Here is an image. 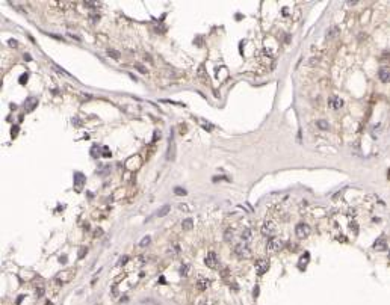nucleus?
Wrapping results in <instances>:
<instances>
[{
  "label": "nucleus",
  "mask_w": 390,
  "mask_h": 305,
  "mask_svg": "<svg viewBox=\"0 0 390 305\" xmlns=\"http://www.w3.org/2000/svg\"><path fill=\"white\" fill-rule=\"evenodd\" d=\"M283 245L284 243L280 237H271L266 243V249H268V252H278L283 248Z\"/></svg>",
  "instance_id": "nucleus-1"
},
{
  "label": "nucleus",
  "mask_w": 390,
  "mask_h": 305,
  "mask_svg": "<svg viewBox=\"0 0 390 305\" xmlns=\"http://www.w3.org/2000/svg\"><path fill=\"white\" fill-rule=\"evenodd\" d=\"M277 231V225L274 221H265L263 225H262V234L263 236H274Z\"/></svg>",
  "instance_id": "nucleus-2"
},
{
  "label": "nucleus",
  "mask_w": 390,
  "mask_h": 305,
  "mask_svg": "<svg viewBox=\"0 0 390 305\" xmlns=\"http://www.w3.org/2000/svg\"><path fill=\"white\" fill-rule=\"evenodd\" d=\"M235 254H236L239 258H242V260L251 257V251H250V248L246 246V245H238L235 248Z\"/></svg>",
  "instance_id": "nucleus-3"
},
{
  "label": "nucleus",
  "mask_w": 390,
  "mask_h": 305,
  "mask_svg": "<svg viewBox=\"0 0 390 305\" xmlns=\"http://www.w3.org/2000/svg\"><path fill=\"white\" fill-rule=\"evenodd\" d=\"M310 227L307 225V224H304V222H301V224H298L296 227H295V233H296V236L300 237V239H304V237H307L308 234H310Z\"/></svg>",
  "instance_id": "nucleus-4"
},
{
  "label": "nucleus",
  "mask_w": 390,
  "mask_h": 305,
  "mask_svg": "<svg viewBox=\"0 0 390 305\" xmlns=\"http://www.w3.org/2000/svg\"><path fill=\"white\" fill-rule=\"evenodd\" d=\"M256 269H257V273L259 275L266 273L268 269H269V260H266V258H259L256 261Z\"/></svg>",
  "instance_id": "nucleus-5"
},
{
  "label": "nucleus",
  "mask_w": 390,
  "mask_h": 305,
  "mask_svg": "<svg viewBox=\"0 0 390 305\" xmlns=\"http://www.w3.org/2000/svg\"><path fill=\"white\" fill-rule=\"evenodd\" d=\"M85 181H86V178H85V175L82 172H76L74 174V189L77 190V192L82 190V187L85 186Z\"/></svg>",
  "instance_id": "nucleus-6"
},
{
  "label": "nucleus",
  "mask_w": 390,
  "mask_h": 305,
  "mask_svg": "<svg viewBox=\"0 0 390 305\" xmlns=\"http://www.w3.org/2000/svg\"><path fill=\"white\" fill-rule=\"evenodd\" d=\"M206 264L209 266L210 269H216L218 268V258H216V254L213 251H210L206 255Z\"/></svg>",
  "instance_id": "nucleus-7"
},
{
  "label": "nucleus",
  "mask_w": 390,
  "mask_h": 305,
  "mask_svg": "<svg viewBox=\"0 0 390 305\" xmlns=\"http://www.w3.org/2000/svg\"><path fill=\"white\" fill-rule=\"evenodd\" d=\"M378 77H380L381 82L389 83V82H390V68H387V67L380 68V70H378Z\"/></svg>",
  "instance_id": "nucleus-8"
},
{
  "label": "nucleus",
  "mask_w": 390,
  "mask_h": 305,
  "mask_svg": "<svg viewBox=\"0 0 390 305\" xmlns=\"http://www.w3.org/2000/svg\"><path fill=\"white\" fill-rule=\"evenodd\" d=\"M328 104H330L333 109H340V107L343 106V101H342V98H339V97L333 95V97L328 100Z\"/></svg>",
  "instance_id": "nucleus-9"
},
{
  "label": "nucleus",
  "mask_w": 390,
  "mask_h": 305,
  "mask_svg": "<svg viewBox=\"0 0 390 305\" xmlns=\"http://www.w3.org/2000/svg\"><path fill=\"white\" fill-rule=\"evenodd\" d=\"M166 159H168V160H173V159H174V139H173V132H171L170 142H168V152H166Z\"/></svg>",
  "instance_id": "nucleus-10"
},
{
  "label": "nucleus",
  "mask_w": 390,
  "mask_h": 305,
  "mask_svg": "<svg viewBox=\"0 0 390 305\" xmlns=\"http://www.w3.org/2000/svg\"><path fill=\"white\" fill-rule=\"evenodd\" d=\"M36 104H38V100L36 98H29L27 101H26L24 107H26V110H27V112H32L36 107Z\"/></svg>",
  "instance_id": "nucleus-11"
},
{
  "label": "nucleus",
  "mask_w": 390,
  "mask_h": 305,
  "mask_svg": "<svg viewBox=\"0 0 390 305\" xmlns=\"http://www.w3.org/2000/svg\"><path fill=\"white\" fill-rule=\"evenodd\" d=\"M210 286V279H200V281H197V288L200 291H204L206 288H209Z\"/></svg>",
  "instance_id": "nucleus-12"
},
{
  "label": "nucleus",
  "mask_w": 390,
  "mask_h": 305,
  "mask_svg": "<svg viewBox=\"0 0 390 305\" xmlns=\"http://www.w3.org/2000/svg\"><path fill=\"white\" fill-rule=\"evenodd\" d=\"M386 246H387V243H386V239H384V237H380V239L373 243V248H375V249H380V251L386 249Z\"/></svg>",
  "instance_id": "nucleus-13"
},
{
  "label": "nucleus",
  "mask_w": 390,
  "mask_h": 305,
  "mask_svg": "<svg viewBox=\"0 0 390 305\" xmlns=\"http://www.w3.org/2000/svg\"><path fill=\"white\" fill-rule=\"evenodd\" d=\"M308 257H310V254H308V252L303 254V257H301L300 263H298V268H300V269H304V266H307V263H308Z\"/></svg>",
  "instance_id": "nucleus-14"
},
{
  "label": "nucleus",
  "mask_w": 390,
  "mask_h": 305,
  "mask_svg": "<svg viewBox=\"0 0 390 305\" xmlns=\"http://www.w3.org/2000/svg\"><path fill=\"white\" fill-rule=\"evenodd\" d=\"M181 227H183L185 231H189V230H192V228H194V221L192 219H185L183 224H181Z\"/></svg>",
  "instance_id": "nucleus-15"
},
{
  "label": "nucleus",
  "mask_w": 390,
  "mask_h": 305,
  "mask_svg": "<svg viewBox=\"0 0 390 305\" xmlns=\"http://www.w3.org/2000/svg\"><path fill=\"white\" fill-rule=\"evenodd\" d=\"M197 76H198V77H200L203 82H206L207 74H206V68H204V65H201V67L198 68V71H197Z\"/></svg>",
  "instance_id": "nucleus-16"
},
{
  "label": "nucleus",
  "mask_w": 390,
  "mask_h": 305,
  "mask_svg": "<svg viewBox=\"0 0 390 305\" xmlns=\"http://www.w3.org/2000/svg\"><path fill=\"white\" fill-rule=\"evenodd\" d=\"M170 210H171V207H170V206H163V207H160V209H159V211H157V216H159V218H162V216H165V214H168V213H170Z\"/></svg>",
  "instance_id": "nucleus-17"
},
{
  "label": "nucleus",
  "mask_w": 390,
  "mask_h": 305,
  "mask_svg": "<svg viewBox=\"0 0 390 305\" xmlns=\"http://www.w3.org/2000/svg\"><path fill=\"white\" fill-rule=\"evenodd\" d=\"M150 242H151V237H150V236H145L144 239H142V240H141V243H139V246H141V248H145V246H147V245H148Z\"/></svg>",
  "instance_id": "nucleus-18"
},
{
  "label": "nucleus",
  "mask_w": 390,
  "mask_h": 305,
  "mask_svg": "<svg viewBox=\"0 0 390 305\" xmlns=\"http://www.w3.org/2000/svg\"><path fill=\"white\" fill-rule=\"evenodd\" d=\"M174 194H176V195H180V196H185V195H186V189H181V187H174Z\"/></svg>",
  "instance_id": "nucleus-19"
},
{
  "label": "nucleus",
  "mask_w": 390,
  "mask_h": 305,
  "mask_svg": "<svg viewBox=\"0 0 390 305\" xmlns=\"http://www.w3.org/2000/svg\"><path fill=\"white\" fill-rule=\"evenodd\" d=\"M44 291H46L44 286H40V287H36L35 293H36V296H38V298H41V296H44Z\"/></svg>",
  "instance_id": "nucleus-20"
},
{
  "label": "nucleus",
  "mask_w": 390,
  "mask_h": 305,
  "mask_svg": "<svg viewBox=\"0 0 390 305\" xmlns=\"http://www.w3.org/2000/svg\"><path fill=\"white\" fill-rule=\"evenodd\" d=\"M318 127H319V129H322V130H327L328 129V122L324 121V119H319L318 121Z\"/></svg>",
  "instance_id": "nucleus-21"
},
{
  "label": "nucleus",
  "mask_w": 390,
  "mask_h": 305,
  "mask_svg": "<svg viewBox=\"0 0 390 305\" xmlns=\"http://www.w3.org/2000/svg\"><path fill=\"white\" fill-rule=\"evenodd\" d=\"M242 239H243V240H250V239H251V230H248V228H246V230H243V233H242Z\"/></svg>",
  "instance_id": "nucleus-22"
},
{
  "label": "nucleus",
  "mask_w": 390,
  "mask_h": 305,
  "mask_svg": "<svg viewBox=\"0 0 390 305\" xmlns=\"http://www.w3.org/2000/svg\"><path fill=\"white\" fill-rule=\"evenodd\" d=\"M233 237H235V236H233V231H231V230L225 231V236H224L225 242H231V240H233Z\"/></svg>",
  "instance_id": "nucleus-23"
},
{
  "label": "nucleus",
  "mask_w": 390,
  "mask_h": 305,
  "mask_svg": "<svg viewBox=\"0 0 390 305\" xmlns=\"http://www.w3.org/2000/svg\"><path fill=\"white\" fill-rule=\"evenodd\" d=\"M200 122L203 124V127H204L206 130H212V129H213V127H212V124H210V122H207L206 119H200Z\"/></svg>",
  "instance_id": "nucleus-24"
},
{
  "label": "nucleus",
  "mask_w": 390,
  "mask_h": 305,
  "mask_svg": "<svg viewBox=\"0 0 390 305\" xmlns=\"http://www.w3.org/2000/svg\"><path fill=\"white\" fill-rule=\"evenodd\" d=\"M86 252H88V246H83V248H80V251H79V258H83Z\"/></svg>",
  "instance_id": "nucleus-25"
},
{
  "label": "nucleus",
  "mask_w": 390,
  "mask_h": 305,
  "mask_svg": "<svg viewBox=\"0 0 390 305\" xmlns=\"http://www.w3.org/2000/svg\"><path fill=\"white\" fill-rule=\"evenodd\" d=\"M109 56H110V58H115V59H118V58H120V53H118V52H115V50H109Z\"/></svg>",
  "instance_id": "nucleus-26"
},
{
  "label": "nucleus",
  "mask_w": 390,
  "mask_h": 305,
  "mask_svg": "<svg viewBox=\"0 0 390 305\" xmlns=\"http://www.w3.org/2000/svg\"><path fill=\"white\" fill-rule=\"evenodd\" d=\"M188 269H189V266H181V268H180V273L181 275H186L188 273Z\"/></svg>",
  "instance_id": "nucleus-27"
},
{
  "label": "nucleus",
  "mask_w": 390,
  "mask_h": 305,
  "mask_svg": "<svg viewBox=\"0 0 390 305\" xmlns=\"http://www.w3.org/2000/svg\"><path fill=\"white\" fill-rule=\"evenodd\" d=\"M91 156H92V157H98L100 156L98 152H97V147H92V150H91Z\"/></svg>",
  "instance_id": "nucleus-28"
},
{
  "label": "nucleus",
  "mask_w": 390,
  "mask_h": 305,
  "mask_svg": "<svg viewBox=\"0 0 390 305\" xmlns=\"http://www.w3.org/2000/svg\"><path fill=\"white\" fill-rule=\"evenodd\" d=\"M85 5L89 6V8H95V6H98L100 3H97V2H85Z\"/></svg>",
  "instance_id": "nucleus-29"
},
{
  "label": "nucleus",
  "mask_w": 390,
  "mask_h": 305,
  "mask_svg": "<svg viewBox=\"0 0 390 305\" xmlns=\"http://www.w3.org/2000/svg\"><path fill=\"white\" fill-rule=\"evenodd\" d=\"M101 156H105V157H109V156H110V152L108 151V147H105V148H103V151H101Z\"/></svg>",
  "instance_id": "nucleus-30"
},
{
  "label": "nucleus",
  "mask_w": 390,
  "mask_h": 305,
  "mask_svg": "<svg viewBox=\"0 0 390 305\" xmlns=\"http://www.w3.org/2000/svg\"><path fill=\"white\" fill-rule=\"evenodd\" d=\"M135 67H136V68H138V70H139L141 73H147V70H145L144 67H141V65H139V63H136V65H135Z\"/></svg>",
  "instance_id": "nucleus-31"
},
{
  "label": "nucleus",
  "mask_w": 390,
  "mask_h": 305,
  "mask_svg": "<svg viewBox=\"0 0 390 305\" xmlns=\"http://www.w3.org/2000/svg\"><path fill=\"white\" fill-rule=\"evenodd\" d=\"M17 133H18V127H12V130H11V135H12V136H15Z\"/></svg>",
  "instance_id": "nucleus-32"
},
{
  "label": "nucleus",
  "mask_w": 390,
  "mask_h": 305,
  "mask_svg": "<svg viewBox=\"0 0 390 305\" xmlns=\"http://www.w3.org/2000/svg\"><path fill=\"white\" fill-rule=\"evenodd\" d=\"M336 33H337V30H336V29H333L331 32H328V33H327V36H328V38H333Z\"/></svg>",
  "instance_id": "nucleus-33"
},
{
  "label": "nucleus",
  "mask_w": 390,
  "mask_h": 305,
  "mask_svg": "<svg viewBox=\"0 0 390 305\" xmlns=\"http://www.w3.org/2000/svg\"><path fill=\"white\" fill-rule=\"evenodd\" d=\"M26 79H27V74H23V76H21V79H20V83H21V85H24Z\"/></svg>",
  "instance_id": "nucleus-34"
},
{
  "label": "nucleus",
  "mask_w": 390,
  "mask_h": 305,
  "mask_svg": "<svg viewBox=\"0 0 390 305\" xmlns=\"http://www.w3.org/2000/svg\"><path fill=\"white\" fill-rule=\"evenodd\" d=\"M124 263H127V257H121V260L118 261V264L121 266V264H124Z\"/></svg>",
  "instance_id": "nucleus-35"
},
{
  "label": "nucleus",
  "mask_w": 390,
  "mask_h": 305,
  "mask_svg": "<svg viewBox=\"0 0 390 305\" xmlns=\"http://www.w3.org/2000/svg\"><path fill=\"white\" fill-rule=\"evenodd\" d=\"M178 209H181L183 211H188V206H185V204H180V206H178Z\"/></svg>",
  "instance_id": "nucleus-36"
},
{
  "label": "nucleus",
  "mask_w": 390,
  "mask_h": 305,
  "mask_svg": "<svg viewBox=\"0 0 390 305\" xmlns=\"http://www.w3.org/2000/svg\"><path fill=\"white\" fill-rule=\"evenodd\" d=\"M59 261H61V263H67V257H65V255H61Z\"/></svg>",
  "instance_id": "nucleus-37"
},
{
  "label": "nucleus",
  "mask_w": 390,
  "mask_h": 305,
  "mask_svg": "<svg viewBox=\"0 0 390 305\" xmlns=\"http://www.w3.org/2000/svg\"><path fill=\"white\" fill-rule=\"evenodd\" d=\"M9 45H12V47H14V45H17V41H14V40H11V42H9Z\"/></svg>",
  "instance_id": "nucleus-38"
},
{
  "label": "nucleus",
  "mask_w": 390,
  "mask_h": 305,
  "mask_svg": "<svg viewBox=\"0 0 390 305\" xmlns=\"http://www.w3.org/2000/svg\"><path fill=\"white\" fill-rule=\"evenodd\" d=\"M24 59H26V60H30V59H32V58H30V56H29V55H24Z\"/></svg>",
  "instance_id": "nucleus-39"
},
{
  "label": "nucleus",
  "mask_w": 390,
  "mask_h": 305,
  "mask_svg": "<svg viewBox=\"0 0 390 305\" xmlns=\"http://www.w3.org/2000/svg\"><path fill=\"white\" fill-rule=\"evenodd\" d=\"M389 258H390V252H389Z\"/></svg>",
  "instance_id": "nucleus-40"
}]
</instances>
